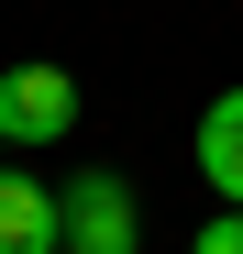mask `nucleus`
I'll return each mask as SVG.
<instances>
[{"label": "nucleus", "mask_w": 243, "mask_h": 254, "mask_svg": "<svg viewBox=\"0 0 243 254\" xmlns=\"http://www.w3.org/2000/svg\"><path fill=\"white\" fill-rule=\"evenodd\" d=\"M0 254H66V221H56V188L0 166Z\"/></svg>", "instance_id": "obj_3"}, {"label": "nucleus", "mask_w": 243, "mask_h": 254, "mask_svg": "<svg viewBox=\"0 0 243 254\" xmlns=\"http://www.w3.org/2000/svg\"><path fill=\"white\" fill-rule=\"evenodd\" d=\"M66 122H77V77L66 66H45V56H33V66H0V144H56L66 133Z\"/></svg>", "instance_id": "obj_2"}, {"label": "nucleus", "mask_w": 243, "mask_h": 254, "mask_svg": "<svg viewBox=\"0 0 243 254\" xmlns=\"http://www.w3.org/2000/svg\"><path fill=\"white\" fill-rule=\"evenodd\" d=\"M199 177L243 210V89H221L210 111H199Z\"/></svg>", "instance_id": "obj_4"}, {"label": "nucleus", "mask_w": 243, "mask_h": 254, "mask_svg": "<svg viewBox=\"0 0 243 254\" xmlns=\"http://www.w3.org/2000/svg\"><path fill=\"white\" fill-rule=\"evenodd\" d=\"M56 221H66V254H144V210H133V188L111 166L56 188Z\"/></svg>", "instance_id": "obj_1"}, {"label": "nucleus", "mask_w": 243, "mask_h": 254, "mask_svg": "<svg viewBox=\"0 0 243 254\" xmlns=\"http://www.w3.org/2000/svg\"><path fill=\"white\" fill-rule=\"evenodd\" d=\"M188 254H243V210H210V221H199V243Z\"/></svg>", "instance_id": "obj_5"}]
</instances>
